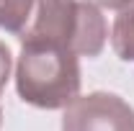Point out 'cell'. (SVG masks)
<instances>
[{
	"instance_id": "2",
	"label": "cell",
	"mask_w": 134,
	"mask_h": 131,
	"mask_svg": "<svg viewBox=\"0 0 134 131\" xmlns=\"http://www.w3.org/2000/svg\"><path fill=\"white\" fill-rule=\"evenodd\" d=\"M18 98L29 105L57 111L80 95V62L57 44H21L16 64Z\"/></svg>"
},
{
	"instance_id": "6",
	"label": "cell",
	"mask_w": 134,
	"mask_h": 131,
	"mask_svg": "<svg viewBox=\"0 0 134 131\" xmlns=\"http://www.w3.org/2000/svg\"><path fill=\"white\" fill-rule=\"evenodd\" d=\"M10 67H13V59H10V51L8 46L0 41V90L5 87V82L10 77Z\"/></svg>"
},
{
	"instance_id": "8",
	"label": "cell",
	"mask_w": 134,
	"mask_h": 131,
	"mask_svg": "<svg viewBox=\"0 0 134 131\" xmlns=\"http://www.w3.org/2000/svg\"><path fill=\"white\" fill-rule=\"evenodd\" d=\"M0 126H3V108H0Z\"/></svg>"
},
{
	"instance_id": "4",
	"label": "cell",
	"mask_w": 134,
	"mask_h": 131,
	"mask_svg": "<svg viewBox=\"0 0 134 131\" xmlns=\"http://www.w3.org/2000/svg\"><path fill=\"white\" fill-rule=\"evenodd\" d=\"M111 46L121 62H134V0L119 8L111 28Z\"/></svg>"
},
{
	"instance_id": "5",
	"label": "cell",
	"mask_w": 134,
	"mask_h": 131,
	"mask_svg": "<svg viewBox=\"0 0 134 131\" xmlns=\"http://www.w3.org/2000/svg\"><path fill=\"white\" fill-rule=\"evenodd\" d=\"M34 10V0H0V28L21 33Z\"/></svg>"
},
{
	"instance_id": "1",
	"label": "cell",
	"mask_w": 134,
	"mask_h": 131,
	"mask_svg": "<svg viewBox=\"0 0 134 131\" xmlns=\"http://www.w3.org/2000/svg\"><path fill=\"white\" fill-rule=\"evenodd\" d=\"M106 36V18L88 0H34L31 18L18 33L21 44H57L77 57H98Z\"/></svg>"
},
{
	"instance_id": "7",
	"label": "cell",
	"mask_w": 134,
	"mask_h": 131,
	"mask_svg": "<svg viewBox=\"0 0 134 131\" xmlns=\"http://www.w3.org/2000/svg\"><path fill=\"white\" fill-rule=\"evenodd\" d=\"M88 3H93V5H98V8H108V10H119L126 0H88Z\"/></svg>"
},
{
	"instance_id": "3",
	"label": "cell",
	"mask_w": 134,
	"mask_h": 131,
	"mask_svg": "<svg viewBox=\"0 0 134 131\" xmlns=\"http://www.w3.org/2000/svg\"><path fill=\"white\" fill-rule=\"evenodd\" d=\"M62 131H134V108L103 90L77 95L65 105Z\"/></svg>"
}]
</instances>
